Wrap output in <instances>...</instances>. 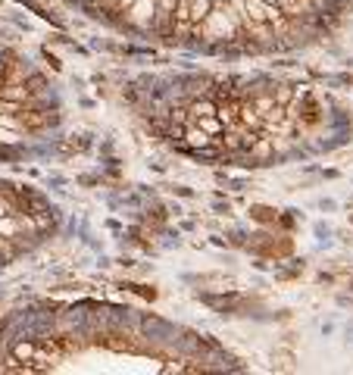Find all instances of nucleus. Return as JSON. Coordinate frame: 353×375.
<instances>
[{
    "label": "nucleus",
    "instance_id": "nucleus-2",
    "mask_svg": "<svg viewBox=\"0 0 353 375\" xmlns=\"http://www.w3.org/2000/svg\"><path fill=\"white\" fill-rule=\"evenodd\" d=\"M16 125H19L22 131H41V129H47V125H50V113H44V110H26V107H22V110L16 113Z\"/></svg>",
    "mask_w": 353,
    "mask_h": 375
},
{
    "label": "nucleus",
    "instance_id": "nucleus-4",
    "mask_svg": "<svg viewBox=\"0 0 353 375\" xmlns=\"http://www.w3.org/2000/svg\"><path fill=\"white\" fill-rule=\"evenodd\" d=\"M188 7H191V22H203L207 13L213 10V3L209 0H188Z\"/></svg>",
    "mask_w": 353,
    "mask_h": 375
},
{
    "label": "nucleus",
    "instance_id": "nucleus-6",
    "mask_svg": "<svg viewBox=\"0 0 353 375\" xmlns=\"http://www.w3.org/2000/svg\"><path fill=\"white\" fill-rule=\"evenodd\" d=\"M250 107L256 110V116H269L272 107H275V98H254V100H250Z\"/></svg>",
    "mask_w": 353,
    "mask_h": 375
},
{
    "label": "nucleus",
    "instance_id": "nucleus-12",
    "mask_svg": "<svg viewBox=\"0 0 353 375\" xmlns=\"http://www.w3.org/2000/svg\"><path fill=\"white\" fill-rule=\"evenodd\" d=\"M266 3H275V7H288L291 0H266Z\"/></svg>",
    "mask_w": 353,
    "mask_h": 375
},
{
    "label": "nucleus",
    "instance_id": "nucleus-1",
    "mask_svg": "<svg viewBox=\"0 0 353 375\" xmlns=\"http://www.w3.org/2000/svg\"><path fill=\"white\" fill-rule=\"evenodd\" d=\"M153 13H157V0H135V3L128 7V13H125V22L144 28V26H151Z\"/></svg>",
    "mask_w": 353,
    "mask_h": 375
},
{
    "label": "nucleus",
    "instance_id": "nucleus-5",
    "mask_svg": "<svg viewBox=\"0 0 353 375\" xmlns=\"http://www.w3.org/2000/svg\"><path fill=\"white\" fill-rule=\"evenodd\" d=\"M184 138H188V144H194V147H207V144H209V135L200 129V125H188Z\"/></svg>",
    "mask_w": 353,
    "mask_h": 375
},
{
    "label": "nucleus",
    "instance_id": "nucleus-9",
    "mask_svg": "<svg viewBox=\"0 0 353 375\" xmlns=\"http://www.w3.org/2000/svg\"><path fill=\"white\" fill-rule=\"evenodd\" d=\"M291 98H294V91H288V88H281L278 91V94H275V104H278V107H285V104H288V100Z\"/></svg>",
    "mask_w": 353,
    "mask_h": 375
},
{
    "label": "nucleus",
    "instance_id": "nucleus-3",
    "mask_svg": "<svg viewBox=\"0 0 353 375\" xmlns=\"http://www.w3.org/2000/svg\"><path fill=\"white\" fill-rule=\"evenodd\" d=\"M0 100H10V104H22L26 107L32 100V88L26 82H3L0 84Z\"/></svg>",
    "mask_w": 353,
    "mask_h": 375
},
{
    "label": "nucleus",
    "instance_id": "nucleus-8",
    "mask_svg": "<svg viewBox=\"0 0 353 375\" xmlns=\"http://www.w3.org/2000/svg\"><path fill=\"white\" fill-rule=\"evenodd\" d=\"M269 154H272V147H269V141H256V147H254V156H260V160H266Z\"/></svg>",
    "mask_w": 353,
    "mask_h": 375
},
{
    "label": "nucleus",
    "instance_id": "nucleus-11",
    "mask_svg": "<svg viewBox=\"0 0 353 375\" xmlns=\"http://www.w3.org/2000/svg\"><path fill=\"white\" fill-rule=\"evenodd\" d=\"M7 213H13V207L7 203V197H0V216H7Z\"/></svg>",
    "mask_w": 353,
    "mask_h": 375
},
{
    "label": "nucleus",
    "instance_id": "nucleus-7",
    "mask_svg": "<svg viewBox=\"0 0 353 375\" xmlns=\"http://www.w3.org/2000/svg\"><path fill=\"white\" fill-rule=\"evenodd\" d=\"M32 356H35V347H32V344H16V360H32Z\"/></svg>",
    "mask_w": 353,
    "mask_h": 375
},
{
    "label": "nucleus",
    "instance_id": "nucleus-10",
    "mask_svg": "<svg viewBox=\"0 0 353 375\" xmlns=\"http://www.w3.org/2000/svg\"><path fill=\"white\" fill-rule=\"evenodd\" d=\"M131 3H135V0H116V7H113V10H116V13H128Z\"/></svg>",
    "mask_w": 353,
    "mask_h": 375
}]
</instances>
